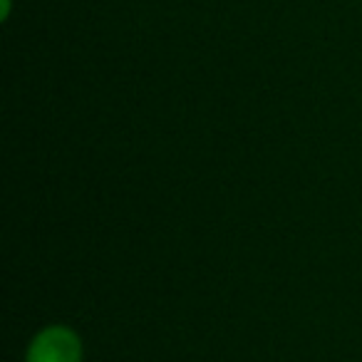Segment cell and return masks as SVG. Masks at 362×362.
I'll return each instance as SVG.
<instances>
[{
  "label": "cell",
  "instance_id": "cell-1",
  "mask_svg": "<svg viewBox=\"0 0 362 362\" xmlns=\"http://www.w3.org/2000/svg\"><path fill=\"white\" fill-rule=\"evenodd\" d=\"M85 345L77 330L70 325L52 322L30 337L25 347V362H82Z\"/></svg>",
  "mask_w": 362,
  "mask_h": 362
}]
</instances>
